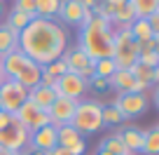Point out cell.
I'll list each match as a JSON object with an SVG mask.
<instances>
[{"mask_svg":"<svg viewBox=\"0 0 159 155\" xmlns=\"http://www.w3.org/2000/svg\"><path fill=\"white\" fill-rule=\"evenodd\" d=\"M21 52L38 66H49L52 61H59L68 50V31L59 24L56 19H40L35 17L28 21L24 31H19V42Z\"/></svg>","mask_w":159,"mask_h":155,"instance_id":"cell-1","label":"cell"},{"mask_svg":"<svg viewBox=\"0 0 159 155\" xmlns=\"http://www.w3.org/2000/svg\"><path fill=\"white\" fill-rule=\"evenodd\" d=\"M112 35H115V31L110 28V21L91 17L89 24H84L80 28V45L77 47L91 61L112 59Z\"/></svg>","mask_w":159,"mask_h":155,"instance_id":"cell-2","label":"cell"},{"mask_svg":"<svg viewBox=\"0 0 159 155\" xmlns=\"http://www.w3.org/2000/svg\"><path fill=\"white\" fill-rule=\"evenodd\" d=\"M103 106L98 101H77V108H75L73 122L70 125L80 132V134H96V132L103 129V115H101Z\"/></svg>","mask_w":159,"mask_h":155,"instance_id":"cell-3","label":"cell"},{"mask_svg":"<svg viewBox=\"0 0 159 155\" xmlns=\"http://www.w3.org/2000/svg\"><path fill=\"white\" fill-rule=\"evenodd\" d=\"M26 101H28V90H24L16 80L5 78L0 82V110L14 115Z\"/></svg>","mask_w":159,"mask_h":155,"instance_id":"cell-4","label":"cell"},{"mask_svg":"<svg viewBox=\"0 0 159 155\" xmlns=\"http://www.w3.org/2000/svg\"><path fill=\"white\" fill-rule=\"evenodd\" d=\"M112 106L124 115V118H138L145 115L150 108V96L148 94H134V92H124L112 101Z\"/></svg>","mask_w":159,"mask_h":155,"instance_id":"cell-5","label":"cell"},{"mask_svg":"<svg viewBox=\"0 0 159 155\" xmlns=\"http://www.w3.org/2000/svg\"><path fill=\"white\" fill-rule=\"evenodd\" d=\"M87 90H89V80H84L75 73H66L61 78H56V85H54L56 96H66V99H73V101H80Z\"/></svg>","mask_w":159,"mask_h":155,"instance_id":"cell-6","label":"cell"},{"mask_svg":"<svg viewBox=\"0 0 159 155\" xmlns=\"http://www.w3.org/2000/svg\"><path fill=\"white\" fill-rule=\"evenodd\" d=\"M14 120L19 122L21 127H26L28 132H35V129H40V127H45V125H52L49 113H47V110H40L38 106L30 104V101H26L14 113Z\"/></svg>","mask_w":159,"mask_h":155,"instance_id":"cell-7","label":"cell"},{"mask_svg":"<svg viewBox=\"0 0 159 155\" xmlns=\"http://www.w3.org/2000/svg\"><path fill=\"white\" fill-rule=\"evenodd\" d=\"M63 61H66V66H68V73H75V75H80V78H84V80H91V78H94V61L80 50V47L66 50Z\"/></svg>","mask_w":159,"mask_h":155,"instance_id":"cell-8","label":"cell"},{"mask_svg":"<svg viewBox=\"0 0 159 155\" xmlns=\"http://www.w3.org/2000/svg\"><path fill=\"white\" fill-rule=\"evenodd\" d=\"M56 17L68 26H80V28H82L84 24H89L91 10H87L77 0H61V7H59V14Z\"/></svg>","mask_w":159,"mask_h":155,"instance_id":"cell-9","label":"cell"},{"mask_svg":"<svg viewBox=\"0 0 159 155\" xmlns=\"http://www.w3.org/2000/svg\"><path fill=\"white\" fill-rule=\"evenodd\" d=\"M28 136H30V132L14 120L7 129L0 132V146L7 148V150H12V153H16V155H21V150H24L26 143H28Z\"/></svg>","mask_w":159,"mask_h":155,"instance_id":"cell-10","label":"cell"},{"mask_svg":"<svg viewBox=\"0 0 159 155\" xmlns=\"http://www.w3.org/2000/svg\"><path fill=\"white\" fill-rule=\"evenodd\" d=\"M75 108H77V101L66 99V96H59V99L49 106V110H47L52 125H54V127L70 125V122H73V115H75Z\"/></svg>","mask_w":159,"mask_h":155,"instance_id":"cell-11","label":"cell"},{"mask_svg":"<svg viewBox=\"0 0 159 155\" xmlns=\"http://www.w3.org/2000/svg\"><path fill=\"white\" fill-rule=\"evenodd\" d=\"M28 143H30V150H35V153H49V150H54L56 148V127L45 125L40 129L30 132Z\"/></svg>","mask_w":159,"mask_h":155,"instance_id":"cell-12","label":"cell"},{"mask_svg":"<svg viewBox=\"0 0 159 155\" xmlns=\"http://www.w3.org/2000/svg\"><path fill=\"white\" fill-rule=\"evenodd\" d=\"M28 64H30V59L19 50V47H16V50H12V52H7V54L0 59L2 73H5V78H10V80H16V75H19Z\"/></svg>","mask_w":159,"mask_h":155,"instance_id":"cell-13","label":"cell"},{"mask_svg":"<svg viewBox=\"0 0 159 155\" xmlns=\"http://www.w3.org/2000/svg\"><path fill=\"white\" fill-rule=\"evenodd\" d=\"M59 99L54 92V87H45V85H35L33 90H28V101L35 104L40 110H49V106Z\"/></svg>","mask_w":159,"mask_h":155,"instance_id":"cell-14","label":"cell"},{"mask_svg":"<svg viewBox=\"0 0 159 155\" xmlns=\"http://www.w3.org/2000/svg\"><path fill=\"white\" fill-rule=\"evenodd\" d=\"M119 136H122V141H124L126 150H129L131 155H136V153H140V150H143L145 129H138V127H126L124 132H119Z\"/></svg>","mask_w":159,"mask_h":155,"instance_id":"cell-15","label":"cell"},{"mask_svg":"<svg viewBox=\"0 0 159 155\" xmlns=\"http://www.w3.org/2000/svg\"><path fill=\"white\" fill-rule=\"evenodd\" d=\"M134 21H136V12H134V7H131L129 0H126V2H115L110 24H117L119 28H122V26H131Z\"/></svg>","mask_w":159,"mask_h":155,"instance_id":"cell-16","label":"cell"},{"mask_svg":"<svg viewBox=\"0 0 159 155\" xmlns=\"http://www.w3.org/2000/svg\"><path fill=\"white\" fill-rule=\"evenodd\" d=\"M129 33H131V38H134L136 45H143V42H148V40L159 38V33H154V31L150 28L148 19H136L134 24L129 26Z\"/></svg>","mask_w":159,"mask_h":155,"instance_id":"cell-17","label":"cell"},{"mask_svg":"<svg viewBox=\"0 0 159 155\" xmlns=\"http://www.w3.org/2000/svg\"><path fill=\"white\" fill-rule=\"evenodd\" d=\"M134 75H131V70H124V68H117L112 75L108 78V87H112V90H117L119 94H124V92H131V87H134Z\"/></svg>","mask_w":159,"mask_h":155,"instance_id":"cell-18","label":"cell"},{"mask_svg":"<svg viewBox=\"0 0 159 155\" xmlns=\"http://www.w3.org/2000/svg\"><path fill=\"white\" fill-rule=\"evenodd\" d=\"M80 141H84V136L80 134L73 125H61V127H56V146H61V148H70V146L80 143Z\"/></svg>","mask_w":159,"mask_h":155,"instance_id":"cell-19","label":"cell"},{"mask_svg":"<svg viewBox=\"0 0 159 155\" xmlns=\"http://www.w3.org/2000/svg\"><path fill=\"white\" fill-rule=\"evenodd\" d=\"M40 75H42V66H38V64L30 61V64L16 75V82H19L24 90H33L35 85H40Z\"/></svg>","mask_w":159,"mask_h":155,"instance_id":"cell-20","label":"cell"},{"mask_svg":"<svg viewBox=\"0 0 159 155\" xmlns=\"http://www.w3.org/2000/svg\"><path fill=\"white\" fill-rule=\"evenodd\" d=\"M129 70H131V75H134V80L145 82V85H150V87H154L159 82V68H150V66H143V64L136 61Z\"/></svg>","mask_w":159,"mask_h":155,"instance_id":"cell-21","label":"cell"},{"mask_svg":"<svg viewBox=\"0 0 159 155\" xmlns=\"http://www.w3.org/2000/svg\"><path fill=\"white\" fill-rule=\"evenodd\" d=\"M16 42H19V33L14 28H10L7 24L0 26V59L7 54V52L16 50Z\"/></svg>","mask_w":159,"mask_h":155,"instance_id":"cell-22","label":"cell"},{"mask_svg":"<svg viewBox=\"0 0 159 155\" xmlns=\"http://www.w3.org/2000/svg\"><path fill=\"white\" fill-rule=\"evenodd\" d=\"M136 12V19H148L150 14L159 12V0H129Z\"/></svg>","mask_w":159,"mask_h":155,"instance_id":"cell-23","label":"cell"},{"mask_svg":"<svg viewBox=\"0 0 159 155\" xmlns=\"http://www.w3.org/2000/svg\"><path fill=\"white\" fill-rule=\"evenodd\" d=\"M59 7H61V0H38L35 2V17H40V19H54L59 14Z\"/></svg>","mask_w":159,"mask_h":155,"instance_id":"cell-24","label":"cell"},{"mask_svg":"<svg viewBox=\"0 0 159 155\" xmlns=\"http://www.w3.org/2000/svg\"><path fill=\"white\" fill-rule=\"evenodd\" d=\"M98 148L108 150V153H112V155H131L129 150H126V146H124V141H122V136H119V134H110L108 139L101 141Z\"/></svg>","mask_w":159,"mask_h":155,"instance_id":"cell-25","label":"cell"},{"mask_svg":"<svg viewBox=\"0 0 159 155\" xmlns=\"http://www.w3.org/2000/svg\"><path fill=\"white\" fill-rule=\"evenodd\" d=\"M140 153H145V155L159 153V127H152V129L145 132V141H143V150Z\"/></svg>","mask_w":159,"mask_h":155,"instance_id":"cell-26","label":"cell"},{"mask_svg":"<svg viewBox=\"0 0 159 155\" xmlns=\"http://www.w3.org/2000/svg\"><path fill=\"white\" fill-rule=\"evenodd\" d=\"M115 70H117V66H115L112 59H98V61H94V75H96V78L108 80Z\"/></svg>","mask_w":159,"mask_h":155,"instance_id":"cell-27","label":"cell"},{"mask_svg":"<svg viewBox=\"0 0 159 155\" xmlns=\"http://www.w3.org/2000/svg\"><path fill=\"white\" fill-rule=\"evenodd\" d=\"M101 115H103V127L105 125H122V122L126 120L124 115L119 113L117 108H115L112 104H108V106H103V110H101Z\"/></svg>","mask_w":159,"mask_h":155,"instance_id":"cell-28","label":"cell"},{"mask_svg":"<svg viewBox=\"0 0 159 155\" xmlns=\"http://www.w3.org/2000/svg\"><path fill=\"white\" fill-rule=\"evenodd\" d=\"M28 21H33L28 14H21V12H10V19H7V26H10V28H14L16 33H19V31H24L26 26H28Z\"/></svg>","mask_w":159,"mask_h":155,"instance_id":"cell-29","label":"cell"},{"mask_svg":"<svg viewBox=\"0 0 159 155\" xmlns=\"http://www.w3.org/2000/svg\"><path fill=\"white\" fill-rule=\"evenodd\" d=\"M35 2L38 0H14L12 12H21V14H28L30 19H35Z\"/></svg>","mask_w":159,"mask_h":155,"instance_id":"cell-30","label":"cell"},{"mask_svg":"<svg viewBox=\"0 0 159 155\" xmlns=\"http://www.w3.org/2000/svg\"><path fill=\"white\" fill-rule=\"evenodd\" d=\"M42 70H45V73H49L52 78H61V75H66V73H68V66H66L63 56H61L59 61H52V64H49V66H45Z\"/></svg>","mask_w":159,"mask_h":155,"instance_id":"cell-31","label":"cell"},{"mask_svg":"<svg viewBox=\"0 0 159 155\" xmlns=\"http://www.w3.org/2000/svg\"><path fill=\"white\" fill-rule=\"evenodd\" d=\"M138 64L150 66V68H157V66H159V50H152V52H143V54H138Z\"/></svg>","mask_w":159,"mask_h":155,"instance_id":"cell-32","label":"cell"},{"mask_svg":"<svg viewBox=\"0 0 159 155\" xmlns=\"http://www.w3.org/2000/svg\"><path fill=\"white\" fill-rule=\"evenodd\" d=\"M14 122V115H10V113H5V110H0V132L2 129H7V127Z\"/></svg>","mask_w":159,"mask_h":155,"instance_id":"cell-33","label":"cell"},{"mask_svg":"<svg viewBox=\"0 0 159 155\" xmlns=\"http://www.w3.org/2000/svg\"><path fill=\"white\" fill-rule=\"evenodd\" d=\"M89 85L94 87V90H98V92H105V90H108V80H103V78H96V75L89 80Z\"/></svg>","mask_w":159,"mask_h":155,"instance_id":"cell-34","label":"cell"},{"mask_svg":"<svg viewBox=\"0 0 159 155\" xmlns=\"http://www.w3.org/2000/svg\"><path fill=\"white\" fill-rule=\"evenodd\" d=\"M70 155H84V150H87V143L84 141H80V143H75V146H70V148H66Z\"/></svg>","mask_w":159,"mask_h":155,"instance_id":"cell-35","label":"cell"},{"mask_svg":"<svg viewBox=\"0 0 159 155\" xmlns=\"http://www.w3.org/2000/svg\"><path fill=\"white\" fill-rule=\"evenodd\" d=\"M148 24H150V28H152L154 33H159V12H154V14L148 17Z\"/></svg>","mask_w":159,"mask_h":155,"instance_id":"cell-36","label":"cell"},{"mask_svg":"<svg viewBox=\"0 0 159 155\" xmlns=\"http://www.w3.org/2000/svg\"><path fill=\"white\" fill-rule=\"evenodd\" d=\"M49 155H70V153H68V150H66V148H61V146H56V148L52 150Z\"/></svg>","mask_w":159,"mask_h":155,"instance_id":"cell-37","label":"cell"},{"mask_svg":"<svg viewBox=\"0 0 159 155\" xmlns=\"http://www.w3.org/2000/svg\"><path fill=\"white\" fill-rule=\"evenodd\" d=\"M0 155H16V153H12V150H7V148H2V146H0Z\"/></svg>","mask_w":159,"mask_h":155,"instance_id":"cell-38","label":"cell"},{"mask_svg":"<svg viewBox=\"0 0 159 155\" xmlns=\"http://www.w3.org/2000/svg\"><path fill=\"white\" fill-rule=\"evenodd\" d=\"M96 155H112V153H108V150H103V148H98V150H96Z\"/></svg>","mask_w":159,"mask_h":155,"instance_id":"cell-39","label":"cell"},{"mask_svg":"<svg viewBox=\"0 0 159 155\" xmlns=\"http://www.w3.org/2000/svg\"><path fill=\"white\" fill-rule=\"evenodd\" d=\"M5 80V73H2V66H0V82Z\"/></svg>","mask_w":159,"mask_h":155,"instance_id":"cell-40","label":"cell"},{"mask_svg":"<svg viewBox=\"0 0 159 155\" xmlns=\"http://www.w3.org/2000/svg\"><path fill=\"white\" fill-rule=\"evenodd\" d=\"M2 10H5V5H2V0H0V17H2Z\"/></svg>","mask_w":159,"mask_h":155,"instance_id":"cell-41","label":"cell"},{"mask_svg":"<svg viewBox=\"0 0 159 155\" xmlns=\"http://www.w3.org/2000/svg\"><path fill=\"white\" fill-rule=\"evenodd\" d=\"M110 2H126V0H110Z\"/></svg>","mask_w":159,"mask_h":155,"instance_id":"cell-42","label":"cell"}]
</instances>
